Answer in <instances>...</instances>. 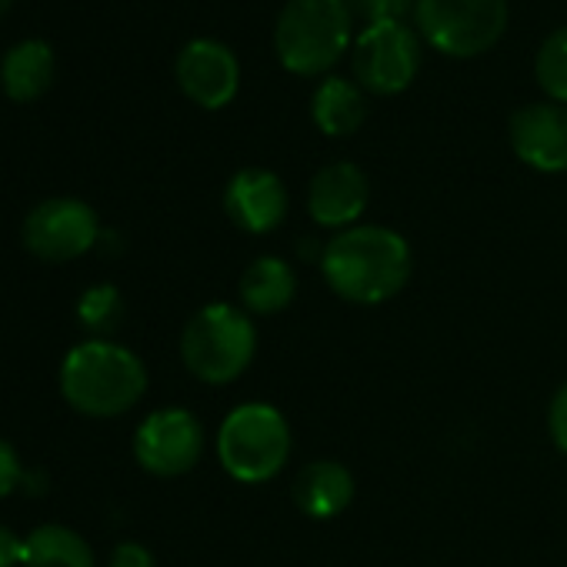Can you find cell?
Wrapping results in <instances>:
<instances>
[{
  "label": "cell",
  "instance_id": "cell-1",
  "mask_svg": "<svg viewBox=\"0 0 567 567\" xmlns=\"http://www.w3.org/2000/svg\"><path fill=\"white\" fill-rule=\"evenodd\" d=\"M331 291L351 305H384L404 291L411 277L408 240L378 224H354L341 230L321 260Z\"/></svg>",
  "mask_w": 567,
  "mask_h": 567
},
{
  "label": "cell",
  "instance_id": "cell-2",
  "mask_svg": "<svg viewBox=\"0 0 567 567\" xmlns=\"http://www.w3.org/2000/svg\"><path fill=\"white\" fill-rule=\"evenodd\" d=\"M147 391L144 361L114 341H84L61 364L64 401L87 417H121Z\"/></svg>",
  "mask_w": 567,
  "mask_h": 567
},
{
  "label": "cell",
  "instance_id": "cell-3",
  "mask_svg": "<svg viewBox=\"0 0 567 567\" xmlns=\"http://www.w3.org/2000/svg\"><path fill=\"white\" fill-rule=\"evenodd\" d=\"M351 24L344 0H288L274 24L277 61L298 78H318L344 58Z\"/></svg>",
  "mask_w": 567,
  "mask_h": 567
},
{
  "label": "cell",
  "instance_id": "cell-4",
  "mask_svg": "<svg viewBox=\"0 0 567 567\" xmlns=\"http://www.w3.org/2000/svg\"><path fill=\"white\" fill-rule=\"evenodd\" d=\"M217 457L240 484H264L277 477L291 457L288 417L264 401L234 408L217 431Z\"/></svg>",
  "mask_w": 567,
  "mask_h": 567
},
{
  "label": "cell",
  "instance_id": "cell-5",
  "mask_svg": "<svg viewBox=\"0 0 567 567\" xmlns=\"http://www.w3.org/2000/svg\"><path fill=\"white\" fill-rule=\"evenodd\" d=\"M257 354V331L234 305L200 308L181 334V361L204 384L237 381Z\"/></svg>",
  "mask_w": 567,
  "mask_h": 567
},
{
  "label": "cell",
  "instance_id": "cell-6",
  "mask_svg": "<svg viewBox=\"0 0 567 567\" xmlns=\"http://www.w3.org/2000/svg\"><path fill=\"white\" fill-rule=\"evenodd\" d=\"M507 0H417V34L447 58L487 54L507 31Z\"/></svg>",
  "mask_w": 567,
  "mask_h": 567
},
{
  "label": "cell",
  "instance_id": "cell-7",
  "mask_svg": "<svg viewBox=\"0 0 567 567\" xmlns=\"http://www.w3.org/2000/svg\"><path fill=\"white\" fill-rule=\"evenodd\" d=\"M351 64L361 91L394 97L408 91L421 71V38L404 21L364 28L354 44Z\"/></svg>",
  "mask_w": 567,
  "mask_h": 567
},
{
  "label": "cell",
  "instance_id": "cell-8",
  "mask_svg": "<svg viewBox=\"0 0 567 567\" xmlns=\"http://www.w3.org/2000/svg\"><path fill=\"white\" fill-rule=\"evenodd\" d=\"M101 240V224L91 204L78 197L41 200L24 217V244L48 264H68L84 257Z\"/></svg>",
  "mask_w": 567,
  "mask_h": 567
},
{
  "label": "cell",
  "instance_id": "cell-9",
  "mask_svg": "<svg viewBox=\"0 0 567 567\" xmlns=\"http://www.w3.org/2000/svg\"><path fill=\"white\" fill-rule=\"evenodd\" d=\"M204 454V427L184 408L147 414L134 434V457L154 477H181Z\"/></svg>",
  "mask_w": 567,
  "mask_h": 567
},
{
  "label": "cell",
  "instance_id": "cell-10",
  "mask_svg": "<svg viewBox=\"0 0 567 567\" xmlns=\"http://www.w3.org/2000/svg\"><path fill=\"white\" fill-rule=\"evenodd\" d=\"M174 74H177V87L184 91V97H190L204 111L227 107L240 87V64L234 51L210 38H197L184 44V51L177 54Z\"/></svg>",
  "mask_w": 567,
  "mask_h": 567
},
{
  "label": "cell",
  "instance_id": "cell-11",
  "mask_svg": "<svg viewBox=\"0 0 567 567\" xmlns=\"http://www.w3.org/2000/svg\"><path fill=\"white\" fill-rule=\"evenodd\" d=\"M507 134L514 154L527 167L540 174L567 171V104H554V101L527 104L511 114Z\"/></svg>",
  "mask_w": 567,
  "mask_h": 567
},
{
  "label": "cell",
  "instance_id": "cell-12",
  "mask_svg": "<svg viewBox=\"0 0 567 567\" xmlns=\"http://www.w3.org/2000/svg\"><path fill=\"white\" fill-rule=\"evenodd\" d=\"M291 207L288 187L274 171L264 167H244L230 177L224 190V210L227 217L247 230V234H270L284 224Z\"/></svg>",
  "mask_w": 567,
  "mask_h": 567
},
{
  "label": "cell",
  "instance_id": "cell-13",
  "mask_svg": "<svg viewBox=\"0 0 567 567\" xmlns=\"http://www.w3.org/2000/svg\"><path fill=\"white\" fill-rule=\"evenodd\" d=\"M368 200H371V181L351 161H334V164L321 167L308 190L311 217L331 230L354 227V220L368 210Z\"/></svg>",
  "mask_w": 567,
  "mask_h": 567
},
{
  "label": "cell",
  "instance_id": "cell-14",
  "mask_svg": "<svg viewBox=\"0 0 567 567\" xmlns=\"http://www.w3.org/2000/svg\"><path fill=\"white\" fill-rule=\"evenodd\" d=\"M354 501V474L341 461H311L298 471L295 481V504L315 517L331 520L344 514Z\"/></svg>",
  "mask_w": 567,
  "mask_h": 567
},
{
  "label": "cell",
  "instance_id": "cell-15",
  "mask_svg": "<svg viewBox=\"0 0 567 567\" xmlns=\"http://www.w3.org/2000/svg\"><path fill=\"white\" fill-rule=\"evenodd\" d=\"M298 295V274L284 257H257L240 277V305L250 315L270 318L280 315Z\"/></svg>",
  "mask_w": 567,
  "mask_h": 567
},
{
  "label": "cell",
  "instance_id": "cell-16",
  "mask_svg": "<svg viewBox=\"0 0 567 567\" xmlns=\"http://www.w3.org/2000/svg\"><path fill=\"white\" fill-rule=\"evenodd\" d=\"M54 51L44 41H21L4 54V64H0V84H4L8 97L18 104H31L38 97L48 94V87L54 84Z\"/></svg>",
  "mask_w": 567,
  "mask_h": 567
},
{
  "label": "cell",
  "instance_id": "cell-17",
  "mask_svg": "<svg viewBox=\"0 0 567 567\" xmlns=\"http://www.w3.org/2000/svg\"><path fill=\"white\" fill-rule=\"evenodd\" d=\"M311 117L328 137H351L368 121V97L358 81L324 78L311 101Z\"/></svg>",
  "mask_w": 567,
  "mask_h": 567
},
{
  "label": "cell",
  "instance_id": "cell-18",
  "mask_svg": "<svg viewBox=\"0 0 567 567\" xmlns=\"http://www.w3.org/2000/svg\"><path fill=\"white\" fill-rule=\"evenodd\" d=\"M24 567H97V560L78 530L64 524H41L28 534Z\"/></svg>",
  "mask_w": 567,
  "mask_h": 567
},
{
  "label": "cell",
  "instance_id": "cell-19",
  "mask_svg": "<svg viewBox=\"0 0 567 567\" xmlns=\"http://www.w3.org/2000/svg\"><path fill=\"white\" fill-rule=\"evenodd\" d=\"M124 315L127 308L114 284H94L78 301V321L84 324V331L94 334V341H107L124 324Z\"/></svg>",
  "mask_w": 567,
  "mask_h": 567
},
{
  "label": "cell",
  "instance_id": "cell-20",
  "mask_svg": "<svg viewBox=\"0 0 567 567\" xmlns=\"http://www.w3.org/2000/svg\"><path fill=\"white\" fill-rule=\"evenodd\" d=\"M534 78L554 104H567V28L554 31L540 44L534 58Z\"/></svg>",
  "mask_w": 567,
  "mask_h": 567
},
{
  "label": "cell",
  "instance_id": "cell-21",
  "mask_svg": "<svg viewBox=\"0 0 567 567\" xmlns=\"http://www.w3.org/2000/svg\"><path fill=\"white\" fill-rule=\"evenodd\" d=\"M354 21H361L364 28L374 24H394L404 21V14L414 8V0H344Z\"/></svg>",
  "mask_w": 567,
  "mask_h": 567
},
{
  "label": "cell",
  "instance_id": "cell-22",
  "mask_svg": "<svg viewBox=\"0 0 567 567\" xmlns=\"http://www.w3.org/2000/svg\"><path fill=\"white\" fill-rule=\"evenodd\" d=\"M547 427H550V441L557 444V451L567 454V384L554 394L550 411H547Z\"/></svg>",
  "mask_w": 567,
  "mask_h": 567
},
{
  "label": "cell",
  "instance_id": "cell-23",
  "mask_svg": "<svg viewBox=\"0 0 567 567\" xmlns=\"http://www.w3.org/2000/svg\"><path fill=\"white\" fill-rule=\"evenodd\" d=\"M111 567H157V560H154V554H151L144 544H137V540H124V544H117V547H114V554H111Z\"/></svg>",
  "mask_w": 567,
  "mask_h": 567
},
{
  "label": "cell",
  "instance_id": "cell-24",
  "mask_svg": "<svg viewBox=\"0 0 567 567\" xmlns=\"http://www.w3.org/2000/svg\"><path fill=\"white\" fill-rule=\"evenodd\" d=\"M21 484V461L18 451L0 437V497H8Z\"/></svg>",
  "mask_w": 567,
  "mask_h": 567
},
{
  "label": "cell",
  "instance_id": "cell-25",
  "mask_svg": "<svg viewBox=\"0 0 567 567\" xmlns=\"http://www.w3.org/2000/svg\"><path fill=\"white\" fill-rule=\"evenodd\" d=\"M28 557V537H18L8 524H0V567H18Z\"/></svg>",
  "mask_w": 567,
  "mask_h": 567
},
{
  "label": "cell",
  "instance_id": "cell-26",
  "mask_svg": "<svg viewBox=\"0 0 567 567\" xmlns=\"http://www.w3.org/2000/svg\"><path fill=\"white\" fill-rule=\"evenodd\" d=\"M11 4H14V0H0V21H4V18H8Z\"/></svg>",
  "mask_w": 567,
  "mask_h": 567
}]
</instances>
